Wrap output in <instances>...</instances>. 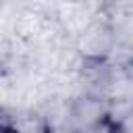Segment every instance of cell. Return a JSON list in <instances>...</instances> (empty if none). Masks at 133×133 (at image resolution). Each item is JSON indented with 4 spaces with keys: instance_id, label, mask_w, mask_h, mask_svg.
I'll return each mask as SVG.
<instances>
[{
    "instance_id": "6da1fadb",
    "label": "cell",
    "mask_w": 133,
    "mask_h": 133,
    "mask_svg": "<svg viewBox=\"0 0 133 133\" xmlns=\"http://www.w3.org/2000/svg\"><path fill=\"white\" fill-rule=\"evenodd\" d=\"M71 46L75 54L81 58L85 64H100L108 62L114 48H116V37L104 15L96 21H91L81 33H77L71 39Z\"/></svg>"
},
{
    "instance_id": "7a4b0ae2",
    "label": "cell",
    "mask_w": 133,
    "mask_h": 133,
    "mask_svg": "<svg viewBox=\"0 0 133 133\" xmlns=\"http://www.w3.org/2000/svg\"><path fill=\"white\" fill-rule=\"evenodd\" d=\"M6 123L12 133H50L39 112H12Z\"/></svg>"
}]
</instances>
